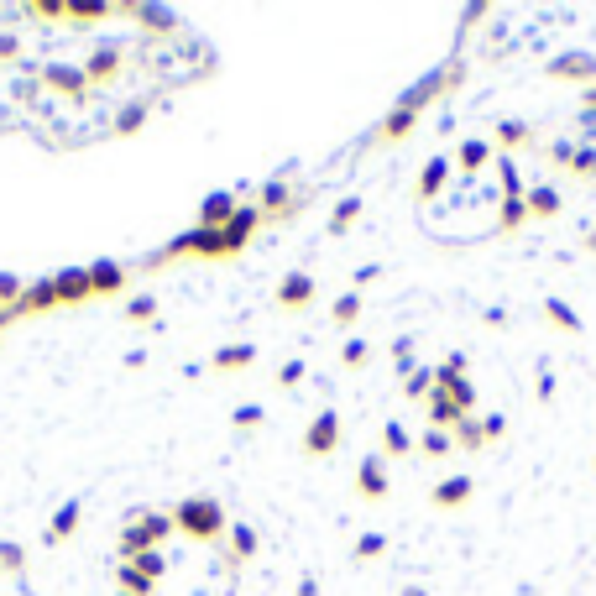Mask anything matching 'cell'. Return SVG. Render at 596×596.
<instances>
[{
    "label": "cell",
    "mask_w": 596,
    "mask_h": 596,
    "mask_svg": "<svg viewBox=\"0 0 596 596\" xmlns=\"http://www.w3.org/2000/svg\"><path fill=\"white\" fill-rule=\"evenodd\" d=\"M173 529H183L189 539H220L231 534V523H225V508L215 497H183L173 508Z\"/></svg>",
    "instance_id": "cell-1"
},
{
    "label": "cell",
    "mask_w": 596,
    "mask_h": 596,
    "mask_svg": "<svg viewBox=\"0 0 596 596\" xmlns=\"http://www.w3.org/2000/svg\"><path fill=\"white\" fill-rule=\"evenodd\" d=\"M168 534H173V513H142L136 523L121 529V555L136 560V555H147V549H157Z\"/></svg>",
    "instance_id": "cell-2"
},
{
    "label": "cell",
    "mask_w": 596,
    "mask_h": 596,
    "mask_svg": "<svg viewBox=\"0 0 596 596\" xmlns=\"http://www.w3.org/2000/svg\"><path fill=\"white\" fill-rule=\"evenodd\" d=\"M37 79L48 84V89H58L63 100H74V105L89 100V79H84V68H79V63H42V68H37Z\"/></svg>",
    "instance_id": "cell-3"
},
{
    "label": "cell",
    "mask_w": 596,
    "mask_h": 596,
    "mask_svg": "<svg viewBox=\"0 0 596 596\" xmlns=\"http://www.w3.org/2000/svg\"><path fill=\"white\" fill-rule=\"evenodd\" d=\"M121 63H126V48H121V42H100V48L89 53L79 68H84L89 89H95V84H110V79H116V74H121Z\"/></svg>",
    "instance_id": "cell-4"
},
{
    "label": "cell",
    "mask_w": 596,
    "mask_h": 596,
    "mask_svg": "<svg viewBox=\"0 0 596 596\" xmlns=\"http://www.w3.org/2000/svg\"><path fill=\"white\" fill-rule=\"evenodd\" d=\"M335 445H340V414L325 408V414H314V424L304 429V450L309 455H330Z\"/></svg>",
    "instance_id": "cell-5"
},
{
    "label": "cell",
    "mask_w": 596,
    "mask_h": 596,
    "mask_svg": "<svg viewBox=\"0 0 596 596\" xmlns=\"http://www.w3.org/2000/svg\"><path fill=\"white\" fill-rule=\"evenodd\" d=\"M236 210H241L236 194L231 189H215V194H204V204H199V225H204V231H225V225L236 220Z\"/></svg>",
    "instance_id": "cell-6"
},
{
    "label": "cell",
    "mask_w": 596,
    "mask_h": 596,
    "mask_svg": "<svg viewBox=\"0 0 596 596\" xmlns=\"http://www.w3.org/2000/svg\"><path fill=\"white\" fill-rule=\"evenodd\" d=\"M356 492L366 502H382L387 497V466H382V455H366V461L356 466Z\"/></svg>",
    "instance_id": "cell-7"
},
{
    "label": "cell",
    "mask_w": 596,
    "mask_h": 596,
    "mask_svg": "<svg viewBox=\"0 0 596 596\" xmlns=\"http://www.w3.org/2000/svg\"><path fill=\"white\" fill-rule=\"evenodd\" d=\"M53 283H58V304H89V298H95V288H89V267H63Z\"/></svg>",
    "instance_id": "cell-8"
},
{
    "label": "cell",
    "mask_w": 596,
    "mask_h": 596,
    "mask_svg": "<svg viewBox=\"0 0 596 596\" xmlns=\"http://www.w3.org/2000/svg\"><path fill=\"white\" fill-rule=\"evenodd\" d=\"M42 309H58V283H53V278L27 283V293H21V304L11 309V319H16V314H42Z\"/></svg>",
    "instance_id": "cell-9"
},
{
    "label": "cell",
    "mask_w": 596,
    "mask_h": 596,
    "mask_svg": "<svg viewBox=\"0 0 596 596\" xmlns=\"http://www.w3.org/2000/svg\"><path fill=\"white\" fill-rule=\"evenodd\" d=\"M262 225H267V215H262V204H241V210H236V220H231V225H225V236H231V246L241 251V246L251 241V231H262Z\"/></svg>",
    "instance_id": "cell-10"
},
{
    "label": "cell",
    "mask_w": 596,
    "mask_h": 596,
    "mask_svg": "<svg viewBox=\"0 0 596 596\" xmlns=\"http://www.w3.org/2000/svg\"><path fill=\"white\" fill-rule=\"evenodd\" d=\"M445 178H450V157H440L434 152L429 163H424V173H419V204H429V199H440V189H445Z\"/></svg>",
    "instance_id": "cell-11"
},
{
    "label": "cell",
    "mask_w": 596,
    "mask_h": 596,
    "mask_svg": "<svg viewBox=\"0 0 596 596\" xmlns=\"http://www.w3.org/2000/svg\"><path fill=\"white\" fill-rule=\"evenodd\" d=\"M121 283H126L121 262H110V257L89 262V288H95V298H105V293H121Z\"/></svg>",
    "instance_id": "cell-12"
},
{
    "label": "cell",
    "mask_w": 596,
    "mask_h": 596,
    "mask_svg": "<svg viewBox=\"0 0 596 596\" xmlns=\"http://www.w3.org/2000/svg\"><path fill=\"white\" fill-rule=\"evenodd\" d=\"M278 304H283V309H309V304H314V278H304V272L283 278V283H278Z\"/></svg>",
    "instance_id": "cell-13"
},
{
    "label": "cell",
    "mask_w": 596,
    "mask_h": 596,
    "mask_svg": "<svg viewBox=\"0 0 596 596\" xmlns=\"http://www.w3.org/2000/svg\"><path fill=\"white\" fill-rule=\"evenodd\" d=\"M549 74H555V79H586V84H596V58L591 53H565V58L549 63Z\"/></svg>",
    "instance_id": "cell-14"
},
{
    "label": "cell",
    "mask_w": 596,
    "mask_h": 596,
    "mask_svg": "<svg viewBox=\"0 0 596 596\" xmlns=\"http://www.w3.org/2000/svg\"><path fill=\"white\" fill-rule=\"evenodd\" d=\"M79 518H84V502H63V508L53 513V523H48V544H63V539H74Z\"/></svg>",
    "instance_id": "cell-15"
},
{
    "label": "cell",
    "mask_w": 596,
    "mask_h": 596,
    "mask_svg": "<svg viewBox=\"0 0 596 596\" xmlns=\"http://www.w3.org/2000/svg\"><path fill=\"white\" fill-rule=\"evenodd\" d=\"M246 361H257V346H251V340H236V346H220V351L210 356V366H215V372H241Z\"/></svg>",
    "instance_id": "cell-16"
},
{
    "label": "cell",
    "mask_w": 596,
    "mask_h": 596,
    "mask_svg": "<svg viewBox=\"0 0 596 596\" xmlns=\"http://www.w3.org/2000/svg\"><path fill=\"white\" fill-rule=\"evenodd\" d=\"M429 419H434V429H455V424H461L466 414L450 403V393H445V387H434V393H429Z\"/></svg>",
    "instance_id": "cell-17"
},
{
    "label": "cell",
    "mask_w": 596,
    "mask_h": 596,
    "mask_svg": "<svg viewBox=\"0 0 596 596\" xmlns=\"http://www.w3.org/2000/svg\"><path fill=\"white\" fill-rule=\"evenodd\" d=\"M434 387H445L450 403L461 408V414H471V408H476V387H471V377H440V372H434Z\"/></svg>",
    "instance_id": "cell-18"
},
{
    "label": "cell",
    "mask_w": 596,
    "mask_h": 596,
    "mask_svg": "<svg viewBox=\"0 0 596 596\" xmlns=\"http://www.w3.org/2000/svg\"><path fill=\"white\" fill-rule=\"evenodd\" d=\"M434 502H440V508H461V502H471V476H445L440 487H434Z\"/></svg>",
    "instance_id": "cell-19"
},
{
    "label": "cell",
    "mask_w": 596,
    "mask_h": 596,
    "mask_svg": "<svg viewBox=\"0 0 596 596\" xmlns=\"http://www.w3.org/2000/svg\"><path fill=\"white\" fill-rule=\"evenodd\" d=\"M523 204H529V215H560V194L549 189V183H539V189H523Z\"/></svg>",
    "instance_id": "cell-20"
},
{
    "label": "cell",
    "mask_w": 596,
    "mask_h": 596,
    "mask_svg": "<svg viewBox=\"0 0 596 596\" xmlns=\"http://www.w3.org/2000/svg\"><path fill=\"white\" fill-rule=\"evenodd\" d=\"M455 163H461V173H481L492 163V147L487 142H461L455 147Z\"/></svg>",
    "instance_id": "cell-21"
},
{
    "label": "cell",
    "mask_w": 596,
    "mask_h": 596,
    "mask_svg": "<svg viewBox=\"0 0 596 596\" xmlns=\"http://www.w3.org/2000/svg\"><path fill=\"white\" fill-rule=\"evenodd\" d=\"M544 319H549V325H560V330H570V335L581 330V314L570 309L565 298H544Z\"/></svg>",
    "instance_id": "cell-22"
},
{
    "label": "cell",
    "mask_w": 596,
    "mask_h": 596,
    "mask_svg": "<svg viewBox=\"0 0 596 596\" xmlns=\"http://www.w3.org/2000/svg\"><path fill=\"white\" fill-rule=\"evenodd\" d=\"M131 16H136V21H147V32H163V37H168V32H178V16H173V11H157V6H131Z\"/></svg>",
    "instance_id": "cell-23"
},
{
    "label": "cell",
    "mask_w": 596,
    "mask_h": 596,
    "mask_svg": "<svg viewBox=\"0 0 596 596\" xmlns=\"http://www.w3.org/2000/svg\"><path fill=\"white\" fill-rule=\"evenodd\" d=\"M105 16H110L105 0H68L63 6V21H105Z\"/></svg>",
    "instance_id": "cell-24"
},
{
    "label": "cell",
    "mask_w": 596,
    "mask_h": 596,
    "mask_svg": "<svg viewBox=\"0 0 596 596\" xmlns=\"http://www.w3.org/2000/svg\"><path fill=\"white\" fill-rule=\"evenodd\" d=\"M414 126H419V116H408V110H393V116L377 126V136H382V142H403V136L414 131Z\"/></svg>",
    "instance_id": "cell-25"
},
{
    "label": "cell",
    "mask_w": 596,
    "mask_h": 596,
    "mask_svg": "<svg viewBox=\"0 0 596 596\" xmlns=\"http://www.w3.org/2000/svg\"><path fill=\"white\" fill-rule=\"evenodd\" d=\"M116 586H121L126 596H152V591H157V581H147L136 565H121V570H116Z\"/></svg>",
    "instance_id": "cell-26"
},
{
    "label": "cell",
    "mask_w": 596,
    "mask_h": 596,
    "mask_svg": "<svg viewBox=\"0 0 596 596\" xmlns=\"http://www.w3.org/2000/svg\"><path fill=\"white\" fill-rule=\"evenodd\" d=\"M455 445H461V450H481V445H487V429H481L476 414H466L461 424H455Z\"/></svg>",
    "instance_id": "cell-27"
},
{
    "label": "cell",
    "mask_w": 596,
    "mask_h": 596,
    "mask_svg": "<svg viewBox=\"0 0 596 596\" xmlns=\"http://www.w3.org/2000/svg\"><path fill=\"white\" fill-rule=\"evenodd\" d=\"M356 220H361V199L351 194V199H340V204H335V210H330V231L340 236V231H351V225H356Z\"/></svg>",
    "instance_id": "cell-28"
},
{
    "label": "cell",
    "mask_w": 596,
    "mask_h": 596,
    "mask_svg": "<svg viewBox=\"0 0 596 596\" xmlns=\"http://www.w3.org/2000/svg\"><path fill=\"white\" fill-rule=\"evenodd\" d=\"M382 440H387V445H382L387 455H408V450H414V440H408V429H403L398 419H387V424H382Z\"/></svg>",
    "instance_id": "cell-29"
},
{
    "label": "cell",
    "mask_w": 596,
    "mask_h": 596,
    "mask_svg": "<svg viewBox=\"0 0 596 596\" xmlns=\"http://www.w3.org/2000/svg\"><path fill=\"white\" fill-rule=\"evenodd\" d=\"M231 555H236V560H251V555H257V529H246V523H231Z\"/></svg>",
    "instance_id": "cell-30"
},
{
    "label": "cell",
    "mask_w": 596,
    "mask_h": 596,
    "mask_svg": "<svg viewBox=\"0 0 596 596\" xmlns=\"http://www.w3.org/2000/svg\"><path fill=\"white\" fill-rule=\"evenodd\" d=\"M356 314H361V293H340L335 304H330V319H335V325H356Z\"/></svg>",
    "instance_id": "cell-31"
},
{
    "label": "cell",
    "mask_w": 596,
    "mask_h": 596,
    "mask_svg": "<svg viewBox=\"0 0 596 596\" xmlns=\"http://www.w3.org/2000/svg\"><path fill=\"white\" fill-rule=\"evenodd\" d=\"M523 220H529V204H523V199H502V210H497V225H502V231H518Z\"/></svg>",
    "instance_id": "cell-32"
},
{
    "label": "cell",
    "mask_w": 596,
    "mask_h": 596,
    "mask_svg": "<svg viewBox=\"0 0 596 596\" xmlns=\"http://www.w3.org/2000/svg\"><path fill=\"white\" fill-rule=\"evenodd\" d=\"M21 293H27V283H21L16 272H0V309L11 314V309L21 304Z\"/></svg>",
    "instance_id": "cell-33"
},
{
    "label": "cell",
    "mask_w": 596,
    "mask_h": 596,
    "mask_svg": "<svg viewBox=\"0 0 596 596\" xmlns=\"http://www.w3.org/2000/svg\"><path fill=\"white\" fill-rule=\"evenodd\" d=\"M576 178H596V147H570V163H565Z\"/></svg>",
    "instance_id": "cell-34"
},
{
    "label": "cell",
    "mask_w": 596,
    "mask_h": 596,
    "mask_svg": "<svg viewBox=\"0 0 596 596\" xmlns=\"http://www.w3.org/2000/svg\"><path fill=\"white\" fill-rule=\"evenodd\" d=\"M403 393H408V398H429V393H434V372H424V366H414V372L403 377Z\"/></svg>",
    "instance_id": "cell-35"
},
{
    "label": "cell",
    "mask_w": 596,
    "mask_h": 596,
    "mask_svg": "<svg viewBox=\"0 0 596 596\" xmlns=\"http://www.w3.org/2000/svg\"><path fill=\"white\" fill-rule=\"evenodd\" d=\"M142 126H147V105H126L121 116H116V131H121V136H136Z\"/></svg>",
    "instance_id": "cell-36"
},
{
    "label": "cell",
    "mask_w": 596,
    "mask_h": 596,
    "mask_svg": "<svg viewBox=\"0 0 596 596\" xmlns=\"http://www.w3.org/2000/svg\"><path fill=\"white\" fill-rule=\"evenodd\" d=\"M529 136H534V131L523 126V121H497V142H502V147H523Z\"/></svg>",
    "instance_id": "cell-37"
},
{
    "label": "cell",
    "mask_w": 596,
    "mask_h": 596,
    "mask_svg": "<svg viewBox=\"0 0 596 596\" xmlns=\"http://www.w3.org/2000/svg\"><path fill=\"white\" fill-rule=\"evenodd\" d=\"M21 565H27V549L11 544V539H0V570H6V576H16Z\"/></svg>",
    "instance_id": "cell-38"
},
{
    "label": "cell",
    "mask_w": 596,
    "mask_h": 596,
    "mask_svg": "<svg viewBox=\"0 0 596 596\" xmlns=\"http://www.w3.org/2000/svg\"><path fill=\"white\" fill-rule=\"evenodd\" d=\"M126 565H136V570H142L147 581H157V576H163V570H168V565H163V555H157V549H147V555H136V560H126Z\"/></svg>",
    "instance_id": "cell-39"
},
{
    "label": "cell",
    "mask_w": 596,
    "mask_h": 596,
    "mask_svg": "<svg viewBox=\"0 0 596 596\" xmlns=\"http://www.w3.org/2000/svg\"><path fill=\"white\" fill-rule=\"evenodd\" d=\"M27 16H37V21H63V0H32Z\"/></svg>",
    "instance_id": "cell-40"
},
{
    "label": "cell",
    "mask_w": 596,
    "mask_h": 596,
    "mask_svg": "<svg viewBox=\"0 0 596 596\" xmlns=\"http://www.w3.org/2000/svg\"><path fill=\"white\" fill-rule=\"evenodd\" d=\"M157 314V298L152 293H136L131 304H126V319H152Z\"/></svg>",
    "instance_id": "cell-41"
},
{
    "label": "cell",
    "mask_w": 596,
    "mask_h": 596,
    "mask_svg": "<svg viewBox=\"0 0 596 596\" xmlns=\"http://www.w3.org/2000/svg\"><path fill=\"white\" fill-rule=\"evenodd\" d=\"M450 450H455V440H450L445 429H429L424 434V455H450Z\"/></svg>",
    "instance_id": "cell-42"
},
{
    "label": "cell",
    "mask_w": 596,
    "mask_h": 596,
    "mask_svg": "<svg viewBox=\"0 0 596 596\" xmlns=\"http://www.w3.org/2000/svg\"><path fill=\"white\" fill-rule=\"evenodd\" d=\"M382 549H387L382 534H361V539H356V560H372V555H382Z\"/></svg>",
    "instance_id": "cell-43"
},
{
    "label": "cell",
    "mask_w": 596,
    "mask_h": 596,
    "mask_svg": "<svg viewBox=\"0 0 596 596\" xmlns=\"http://www.w3.org/2000/svg\"><path fill=\"white\" fill-rule=\"evenodd\" d=\"M21 58V37L16 32H0V63H16Z\"/></svg>",
    "instance_id": "cell-44"
},
{
    "label": "cell",
    "mask_w": 596,
    "mask_h": 596,
    "mask_svg": "<svg viewBox=\"0 0 596 596\" xmlns=\"http://www.w3.org/2000/svg\"><path fill=\"white\" fill-rule=\"evenodd\" d=\"M267 414H262V403H246V408H236V429H251V424H262Z\"/></svg>",
    "instance_id": "cell-45"
},
{
    "label": "cell",
    "mask_w": 596,
    "mask_h": 596,
    "mask_svg": "<svg viewBox=\"0 0 596 596\" xmlns=\"http://www.w3.org/2000/svg\"><path fill=\"white\" fill-rule=\"evenodd\" d=\"M366 351H372L366 340H346V351H340V361H346V366H361V361H366Z\"/></svg>",
    "instance_id": "cell-46"
},
{
    "label": "cell",
    "mask_w": 596,
    "mask_h": 596,
    "mask_svg": "<svg viewBox=\"0 0 596 596\" xmlns=\"http://www.w3.org/2000/svg\"><path fill=\"white\" fill-rule=\"evenodd\" d=\"M393 356H398V366H408V372H414V361H408V356H414V335H398V340H393Z\"/></svg>",
    "instance_id": "cell-47"
},
{
    "label": "cell",
    "mask_w": 596,
    "mask_h": 596,
    "mask_svg": "<svg viewBox=\"0 0 596 596\" xmlns=\"http://www.w3.org/2000/svg\"><path fill=\"white\" fill-rule=\"evenodd\" d=\"M278 382H283V387H293V382H304V361H288V366H283V372H278Z\"/></svg>",
    "instance_id": "cell-48"
},
{
    "label": "cell",
    "mask_w": 596,
    "mask_h": 596,
    "mask_svg": "<svg viewBox=\"0 0 596 596\" xmlns=\"http://www.w3.org/2000/svg\"><path fill=\"white\" fill-rule=\"evenodd\" d=\"M481 429H487V440H497V434H508V419H502V414H487V419H481Z\"/></svg>",
    "instance_id": "cell-49"
},
{
    "label": "cell",
    "mask_w": 596,
    "mask_h": 596,
    "mask_svg": "<svg viewBox=\"0 0 596 596\" xmlns=\"http://www.w3.org/2000/svg\"><path fill=\"white\" fill-rule=\"evenodd\" d=\"M581 100H586V110L596 116V84H586V95H581Z\"/></svg>",
    "instance_id": "cell-50"
},
{
    "label": "cell",
    "mask_w": 596,
    "mask_h": 596,
    "mask_svg": "<svg viewBox=\"0 0 596 596\" xmlns=\"http://www.w3.org/2000/svg\"><path fill=\"white\" fill-rule=\"evenodd\" d=\"M298 596H319V586H314V581H304V586H298Z\"/></svg>",
    "instance_id": "cell-51"
},
{
    "label": "cell",
    "mask_w": 596,
    "mask_h": 596,
    "mask_svg": "<svg viewBox=\"0 0 596 596\" xmlns=\"http://www.w3.org/2000/svg\"><path fill=\"white\" fill-rule=\"evenodd\" d=\"M403 596H429L424 586H403Z\"/></svg>",
    "instance_id": "cell-52"
},
{
    "label": "cell",
    "mask_w": 596,
    "mask_h": 596,
    "mask_svg": "<svg viewBox=\"0 0 596 596\" xmlns=\"http://www.w3.org/2000/svg\"><path fill=\"white\" fill-rule=\"evenodd\" d=\"M586 246H591V257H596V231H591V236H586Z\"/></svg>",
    "instance_id": "cell-53"
},
{
    "label": "cell",
    "mask_w": 596,
    "mask_h": 596,
    "mask_svg": "<svg viewBox=\"0 0 596 596\" xmlns=\"http://www.w3.org/2000/svg\"><path fill=\"white\" fill-rule=\"evenodd\" d=\"M121 596H126V591H121Z\"/></svg>",
    "instance_id": "cell-54"
}]
</instances>
